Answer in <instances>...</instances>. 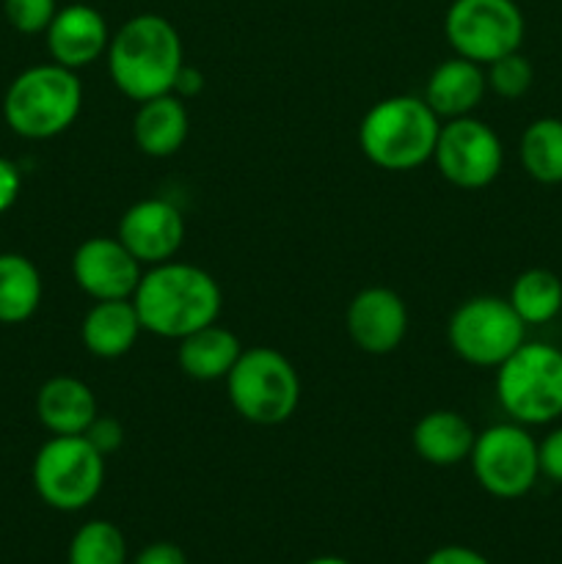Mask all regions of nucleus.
Segmentation results:
<instances>
[{
	"label": "nucleus",
	"instance_id": "19",
	"mask_svg": "<svg viewBox=\"0 0 562 564\" xmlns=\"http://www.w3.org/2000/svg\"><path fill=\"white\" fill-rule=\"evenodd\" d=\"M187 130H191L187 108L176 94L147 99L132 119L138 149L149 158H171L180 152L182 143L187 141Z\"/></svg>",
	"mask_w": 562,
	"mask_h": 564
},
{
	"label": "nucleus",
	"instance_id": "6",
	"mask_svg": "<svg viewBox=\"0 0 562 564\" xmlns=\"http://www.w3.org/2000/svg\"><path fill=\"white\" fill-rule=\"evenodd\" d=\"M229 402L242 419L262 427L287 422L301 402V378L295 367L273 347L242 350L226 375Z\"/></svg>",
	"mask_w": 562,
	"mask_h": 564
},
{
	"label": "nucleus",
	"instance_id": "10",
	"mask_svg": "<svg viewBox=\"0 0 562 564\" xmlns=\"http://www.w3.org/2000/svg\"><path fill=\"white\" fill-rule=\"evenodd\" d=\"M468 460L477 482L496 499H521L540 477L538 444L521 424H494L479 433Z\"/></svg>",
	"mask_w": 562,
	"mask_h": 564
},
{
	"label": "nucleus",
	"instance_id": "11",
	"mask_svg": "<svg viewBox=\"0 0 562 564\" xmlns=\"http://www.w3.org/2000/svg\"><path fill=\"white\" fill-rule=\"evenodd\" d=\"M433 158L446 182L463 191H477L499 176L505 149L494 127L472 116H461L441 127Z\"/></svg>",
	"mask_w": 562,
	"mask_h": 564
},
{
	"label": "nucleus",
	"instance_id": "26",
	"mask_svg": "<svg viewBox=\"0 0 562 564\" xmlns=\"http://www.w3.org/2000/svg\"><path fill=\"white\" fill-rule=\"evenodd\" d=\"M488 88L505 99H518L529 91L534 80V69L521 53L501 55L499 61L488 64Z\"/></svg>",
	"mask_w": 562,
	"mask_h": 564
},
{
	"label": "nucleus",
	"instance_id": "30",
	"mask_svg": "<svg viewBox=\"0 0 562 564\" xmlns=\"http://www.w3.org/2000/svg\"><path fill=\"white\" fill-rule=\"evenodd\" d=\"M20 191H22L20 169H17L11 160L0 158V215H3L6 209L14 207Z\"/></svg>",
	"mask_w": 562,
	"mask_h": 564
},
{
	"label": "nucleus",
	"instance_id": "21",
	"mask_svg": "<svg viewBox=\"0 0 562 564\" xmlns=\"http://www.w3.org/2000/svg\"><path fill=\"white\" fill-rule=\"evenodd\" d=\"M242 345L229 328L207 325V328L193 330L191 336L180 339V361L182 372L193 380H220L231 372V367L240 358Z\"/></svg>",
	"mask_w": 562,
	"mask_h": 564
},
{
	"label": "nucleus",
	"instance_id": "18",
	"mask_svg": "<svg viewBox=\"0 0 562 564\" xmlns=\"http://www.w3.org/2000/svg\"><path fill=\"white\" fill-rule=\"evenodd\" d=\"M143 330L138 308L130 297L97 301L83 319V345L97 358H119L132 350Z\"/></svg>",
	"mask_w": 562,
	"mask_h": 564
},
{
	"label": "nucleus",
	"instance_id": "23",
	"mask_svg": "<svg viewBox=\"0 0 562 564\" xmlns=\"http://www.w3.org/2000/svg\"><path fill=\"white\" fill-rule=\"evenodd\" d=\"M510 306L523 325H545L562 312V281L551 270L532 268L512 281Z\"/></svg>",
	"mask_w": 562,
	"mask_h": 564
},
{
	"label": "nucleus",
	"instance_id": "34",
	"mask_svg": "<svg viewBox=\"0 0 562 564\" xmlns=\"http://www.w3.org/2000/svg\"><path fill=\"white\" fill-rule=\"evenodd\" d=\"M303 564H350V562L342 560V556H314V560H309Z\"/></svg>",
	"mask_w": 562,
	"mask_h": 564
},
{
	"label": "nucleus",
	"instance_id": "16",
	"mask_svg": "<svg viewBox=\"0 0 562 564\" xmlns=\"http://www.w3.org/2000/svg\"><path fill=\"white\" fill-rule=\"evenodd\" d=\"M36 416L53 435H83L97 419V400L83 380L61 375L39 389Z\"/></svg>",
	"mask_w": 562,
	"mask_h": 564
},
{
	"label": "nucleus",
	"instance_id": "27",
	"mask_svg": "<svg viewBox=\"0 0 562 564\" xmlns=\"http://www.w3.org/2000/svg\"><path fill=\"white\" fill-rule=\"evenodd\" d=\"M6 20L14 31L28 33H44L58 14V3L55 0H3Z\"/></svg>",
	"mask_w": 562,
	"mask_h": 564
},
{
	"label": "nucleus",
	"instance_id": "20",
	"mask_svg": "<svg viewBox=\"0 0 562 564\" xmlns=\"http://www.w3.org/2000/svg\"><path fill=\"white\" fill-rule=\"evenodd\" d=\"M474 430L461 413L433 411L413 427V449L430 466H455L468 460L474 449Z\"/></svg>",
	"mask_w": 562,
	"mask_h": 564
},
{
	"label": "nucleus",
	"instance_id": "13",
	"mask_svg": "<svg viewBox=\"0 0 562 564\" xmlns=\"http://www.w3.org/2000/svg\"><path fill=\"white\" fill-rule=\"evenodd\" d=\"M119 240L141 264H163L174 259L185 240V218L165 198L136 202L119 220Z\"/></svg>",
	"mask_w": 562,
	"mask_h": 564
},
{
	"label": "nucleus",
	"instance_id": "31",
	"mask_svg": "<svg viewBox=\"0 0 562 564\" xmlns=\"http://www.w3.org/2000/svg\"><path fill=\"white\" fill-rule=\"evenodd\" d=\"M132 564H187V556L174 543H152L132 560Z\"/></svg>",
	"mask_w": 562,
	"mask_h": 564
},
{
	"label": "nucleus",
	"instance_id": "22",
	"mask_svg": "<svg viewBox=\"0 0 562 564\" xmlns=\"http://www.w3.org/2000/svg\"><path fill=\"white\" fill-rule=\"evenodd\" d=\"M42 303V275L22 253H0V323L20 325Z\"/></svg>",
	"mask_w": 562,
	"mask_h": 564
},
{
	"label": "nucleus",
	"instance_id": "14",
	"mask_svg": "<svg viewBox=\"0 0 562 564\" xmlns=\"http://www.w3.org/2000/svg\"><path fill=\"white\" fill-rule=\"evenodd\" d=\"M408 308L397 292L386 286L361 290L347 306V334L358 350L369 356H386L406 339Z\"/></svg>",
	"mask_w": 562,
	"mask_h": 564
},
{
	"label": "nucleus",
	"instance_id": "29",
	"mask_svg": "<svg viewBox=\"0 0 562 564\" xmlns=\"http://www.w3.org/2000/svg\"><path fill=\"white\" fill-rule=\"evenodd\" d=\"M540 457V474L551 479V482L562 485V427H556L554 433L545 435L543 444L538 446Z\"/></svg>",
	"mask_w": 562,
	"mask_h": 564
},
{
	"label": "nucleus",
	"instance_id": "3",
	"mask_svg": "<svg viewBox=\"0 0 562 564\" xmlns=\"http://www.w3.org/2000/svg\"><path fill=\"white\" fill-rule=\"evenodd\" d=\"M439 132L433 108L424 99L400 94L369 108L358 127V147L380 169L413 171L433 158Z\"/></svg>",
	"mask_w": 562,
	"mask_h": 564
},
{
	"label": "nucleus",
	"instance_id": "33",
	"mask_svg": "<svg viewBox=\"0 0 562 564\" xmlns=\"http://www.w3.org/2000/svg\"><path fill=\"white\" fill-rule=\"evenodd\" d=\"M204 88V75L198 69H191V66L182 64V69L176 72V80H174V91L176 97H196L198 91Z\"/></svg>",
	"mask_w": 562,
	"mask_h": 564
},
{
	"label": "nucleus",
	"instance_id": "9",
	"mask_svg": "<svg viewBox=\"0 0 562 564\" xmlns=\"http://www.w3.org/2000/svg\"><path fill=\"white\" fill-rule=\"evenodd\" d=\"M523 319L510 301L479 295L461 303L450 317V345L457 356L474 367H499L523 345Z\"/></svg>",
	"mask_w": 562,
	"mask_h": 564
},
{
	"label": "nucleus",
	"instance_id": "15",
	"mask_svg": "<svg viewBox=\"0 0 562 564\" xmlns=\"http://www.w3.org/2000/svg\"><path fill=\"white\" fill-rule=\"evenodd\" d=\"M47 50L55 64L66 69H83L108 53L110 31L102 11L86 3L58 9L47 31Z\"/></svg>",
	"mask_w": 562,
	"mask_h": 564
},
{
	"label": "nucleus",
	"instance_id": "7",
	"mask_svg": "<svg viewBox=\"0 0 562 564\" xmlns=\"http://www.w3.org/2000/svg\"><path fill=\"white\" fill-rule=\"evenodd\" d=\"M105 482V455L86 435H53L33 460V488L39 499L61 512L91 505Z\"/></svg>",
	"mask_w": 562,
	"mask_h": 564
},
{
	"label": "nucleus",
	"instance_id": "1",
	"mask_svg": "<svg viewBox=\"0 0 562 564\" xmlns=\"http://www.w3.org/2000/svg\"><path fill=\"white\" fill-rule=\"evenodd\" d=\"M141 325L163 339H185L220 314V286L207 270L182 262L152 264L132 292Z\"/></svg>",
	"mask_w": 562,
	"mask_h": 564
},
{
	"label": "nucleus",
	"instance_id": "24",
	"mask_svg": "<svg viewBox=\"0 0 562 564\" xmlns=\"http://www.w3.org/2000/svg\"><path fill=\"white\" fill-rule=\"evenodd\" d=\"M521 163L532 180L543 185L562 182V119L532 121L521 135Z\"/></svg>",
	"mask_w": 562,
	"mask_h": 564
},
{
	"label": "nucleus",
	"instance_id": "5",
	"mask_svg": "<svg viewBox=\"0 0 562 564\" xmlns=\"http://www.w3.org/2000/svg\"><path fill=\"white\" fill-rule=\"evenodd\" d=\"M501 408L518 424H549L562 416V350L523 341L496 375Z\"/></svg>",
	"mask_w": 562,
	"mask_h": 564
},
{
	"label": "nucleus",
	"instance_id": "2",
	"mask_svg": "<svg viewBox=\"0 0 562 564\" xmlns=\"http://www.w3.org/2000/svg\"><path fill=\"white\" fill-rule=\"evenodd\" d=\"M182 39L176 28L160 14H138L110 36L108 69L125 97L136 102L174 91L182 69Z\"/></svg>",
	"mask_w": 562,
	"mask_h": 564
},
{
	"label": "nucleus",
	"instance_id": "25",
	"mask_svg": "<svg viewBox=\"0 0 562 564\" xmlns=\"http://www.w3.org/2000/svg\"><path fill=\"white\" fill-rule=\"evenodd\" d=\"M66 564H127V540L110 521H88L75 532Z\"/></svg>",
	"mask_w": 562,
	"mask_h": 564
},
{
	"label": "nucleus",
	"instance_id": "17",
	"mask_svg": "<svg viewBox=\"0 0 562 564\" xmlns=\"http://www.w3.org/2000/svg\"><path fill=\"white\" fill-rule=\"evenodd\" d=\"M488 77L483 66L468 58H450L430 75L424 88V102L433 108L435 116L446 119H461L468 116L485 97Z\"/></svg>",
	"mask_w": 562,
	"mask_h": 564
},
{
	"label": "nucleus",
	"instance_id": "12",
	"mask_svg": "<svg viewBox=\"0 0 562 564\" xmlns=\"http://www.w3.org/2000/svg\"><path fill=\"white\" fill-rule=\"evenodd\" d=\"M77 286L94 301L130 297L141 281V262L127 251L119 237H91L72 257Z\"/></svg>",
	"mask_w": 562,
	"mask_h": 564
},
{
	"label": "nucleus",
	"instance_id": "8",
	"mask_svg": "<svg viewBox=\"0 0 562 564\" xmlns=\"http://www.w3.org/2000/svg\"><path fill=\"white\" fill-rule=\"evenodd\" d=\"M450 47L474 64H494L521 47L527 22L516 0H452L444 17Z\"/></svg>",
	"mask_w": 562,
	"mask_h": 564
},
{
	"label": "nucleus",
	"instance_id": "32",
	"mask_svg": "<svg viewBox=\"0 0 562 564\" xmlns=\"http://www.w3.org/2000/svg\"><path fill=\"white\" fill-rule=\"evenodd\" d=\"M424 564H490L479 551L466 549V545H444L435 549L433 554L424 560Z\"/></svg>",
	"mask_w": 562,
	"mask_h": 564
},
{
	"label": "nucleus",
	"instance_id": "4",
	"mask_svg": "<svg viewBox=\"0 0 562 564\" xmlns=\"http://www.w3.org/2000/svg\"><path fill=\"white\" fill-rule=\"evenodd\" d=\"M83 108V86L75 69L61 64H39L20 72L6 88V124L22 138L44 141L75 124Z\"/></svg>",
	"mask_w": 562,
	"mask_h": 564
},
{
	"label": "nucleus",
	"instance_id": "28",
	"mask_svg": "<svg viewBox=\"0 0 562 564\" xmlns=\"http://www.w3.org/2000/svg\"><path fill=\"white\" fill-rule=\"evenodd\" d=\"M83 435H86V438L91 441L94 449H97L99 455H105V457H108L110 452L119 449L121 441H125V430H121V424L116 422V419H110V416L94 419L91 427H88Z\"/></svg>",
	"mask_w": 562,
	"mask_h": 564
}]
</instances>
